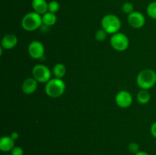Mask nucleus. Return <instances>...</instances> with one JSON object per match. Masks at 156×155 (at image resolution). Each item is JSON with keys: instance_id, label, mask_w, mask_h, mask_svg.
<instances>
[{"instance_id": "f257e3e1", "label": "nucleus", "mask_w": 156, "mask_h": 155, "mask_svg": "<svg viewBox=\"0 0 156 155\" xmlns=\"http://www.w3.org/2000/svg\"><path fill=\"white\" fill-rule=\"evenodd\" d=\"M136 83L143 90H149L153 88L156 84V72L150 68L143 70L137 75Z\"/></svg>"}, {"instance_id": "f03ea898", "label": "nucleus", "mask_w": 156, "mask_h": 155, "mask_svg": "<svg viewBox=\"0 0 156 155\" xmlns=\"http://www.w3.org/2000/svg\"><path fill=\"white\" fill-rule=\"evenodd\" d=\"M42 24V15L35 12L26 14L21 20V27L26 31H34L41 27Z\"/></svg>"}, {"instance_id": "7ed1b4c3", "label": "nucleus", "mask_w": 156, "mask_h": 155, "mask_svg": "<svg viewBox=\"0 0 156 155\" xmlns=\"http://www.w3.org/2000/svg\"><path fill=\"white\" fill-rule=\"evenodd\" d=\"M66 84L60 78H51L45 85V92L51 98H58L64 94Z\"/></svg>"}, {"instance_id": "20e7f679", "label": "nucleus", "mask_w": 156, "mask_h": 155, "mask_svg": "<svg viewBox=\"0 0 156 155\" xmlns=\"http://www.w3.org/2000/svg\"><path fill=\"white\" fill-rule=\"evenodd\" d=\"M101 28L104 29L108 34H114L119 32L121 28V21L120 18L115 15L108 14L102 18Z\"/></svg>"}, {"instance_id": "39448f33", "label": "nucleus", "mask_w": 156, "mask_h": 155, "mask_svg": "<svg viewBox=\"0 0 156 155\" xmlns=\"http://www.w3.org/2000/svg\"><path fill=\"white\" fill-rule=\"evenodd\" d=\"M110 43L114 50L122 52L127 50L129 45V40L128 36L125 33L117 32L111 35Z\"/></svg>"}, {"instance_id": "423d86ee", "label": "nucleus", "mask_w": 156, "mask_h": 155, "mask_svg": "<svg viewBox=\"0 0 156 155\" xmlns=\"http://www.w3.org/2000/svg\"><path fill=\"white\" fill-rule=\"evenodd\" d=\"M32 75L37 82L46 84L51 79V71L47 65L39 64L34 66Z\"/></svg>"}, {"instance_id": "0eeeda50", "label": "nucleus", "mask_w": 156, "mask_h": 155, "mask_svg": "<svg viewBox=\"0 0 156 155\" xmlns=\"http://www.w3.org/2000/svg\"><path fill=\"white\" fill-rule=\"evenodd\" d=\"M28 54L32 59H42L44 56L45 49L44 44L38 40H34L30 43L27 47Z\"/></svg>"}, {"instance_id": "6e6552de", "label": "nucleus", "mask_w": 156, "mask_h": 155, "mask_svg": "<svg viewBox=\"0 0 156 155\" xmlns=\"http://www.w3.org/2000/svg\"><path fill=\"white\" fill-rule=\"evenodd\" d=\"M116 104L121 108H128L133 103V96L127 91H120L115 97Z\"/></svg>"}, {"instance_id": "1a4fd4ad", "label": "nucleus", "mask_w": 156, "mask_h": 155, "mask_svg": "<svg viewBox=\"0 0 156 155\" xmlns=\"http://www.w3.org/2000/svg\"><path fill=\"white\" fill-rule=\"evenodd\" d=\"M127 21L131 27L135 29H139L145 25L146 18L141 12L134 11L133 12L128 15Z\"/></svg>"}, {"instance_id": "9d476101", "label": "nucleus", "mask_w": 156, "mask_h": 155, "mask_svg": "<svg viewBox=\"0 0 156 155\" xmlns=\"http://www.w3.org/2000/svg\"><path fill=\"white\" fill-rule=\"evenodd\" d=\"M37 81L35 80L34 78H28L25 79L23 82L22 87H21L23 93L27 95L34 93L37 89Z\"/></svg>"}, {"instance_id": "9b49d317", "label": "nucleus", "mask_w": 156, "mask_h": 155, "mask_svg": "<svg viewBox=\"0 0 156 155\" xmlns=\"http://www.w3.org/2000/svg\"><path fill=\"white\" fill-rule=\"evenodd\" d=\"M18 44V38L13 33H7L2 39V47L5 50H12Z\"/></svg>"}, {"instance_id": "f8f14e48", "label": "nucleus", "mask_w": 156, "mask_h": 155, "mask_svg": "<svg viewBox=\"0 0 156 155\" xmlns=\"http://www.w3.org/2000/svg\"><path fill=\"white\" fill-rule=\"evenodd\" d=\"M31 5L34 12L41 15H44L48 12V3L46 0H32Z\"/></svg>"}, {"instance_id": "ddd939ff", "label": "nucleus", "mask_w": 156, "mask_h": 155, "mask_svg": "<svg viewBox=\"0 0 156 155\" xmlns=\"http://www.w3.org/2000/svg\"><path fill=\"white\" fill-rule=\"evenodd\" d=\"M15 147V140L11 136H3L0 139V150L2 152L11 151Z\"/></svg>"}, {"instance_id": "4468645a", "label": "nucleus", "mask_w": 156, "mask_h": 155, "mask_svg": "<svg viewBox=\"0 0 156 155\" xmlns=\"http://www.w3.org/2000/svg\"><path fill=\"white\" fill-rule=\"evenodd\" d=\"M56 15L55 13H52V12H47L44 15H42V21L43 24L47 27H50L56 24Z\"/></svg>"}, {"instance_id": "2eb2a0df", "label": "nucleus", "mask_w": 156, "mask_h": 155, "mask_svg": "<svg viewBox=\"0 0 156 155\" xmlns=\"http://www.w3.org/2000/svg\"><path fill=\"white\" fill-rule=\"evenodd\" d=\"M53 74L56 78L62 79L66 74V68L62 63H57L53 66Z\"/></svg>"}, {"instance_id": "dca6fc26", "label": "nucleus", "mask_w": 156, "mask_h": 155, "mask_svg": "<svg viewBox=\"0 0 156 155\" xmlns=\"http://www.w3.org/2000/svg\"><path fill=\"white\" fill-rule=\"evenodd\" d=\"M151 96L148 90H140L136 95V100L140 104H146L149 102Z\"/></svg>"}, {"instance_id": "f3484780", "label": "nucleus", "mask_w": 156, "mask_h": 155, "mask_svg": "<svg viewBox=\"0 0 156 155\" xmlns=\"http://www.w3.org/2000/svg\"><path fill=\"white\" fill-rule=\"evenodd\" d=\"M146 12L151 18L156 20V2H152L148 5Z\"/></svg>"}, {"instance_id": "a211bd4d", "label": "nucleus", "mask_w": 156, "mask_h": 155, "mask_svg": "<svg viewBox=\"0 0 156 155\" xmlns=\"http://www.w3.org/2000/svg\"><path fill=\"white\" fill-rule=\"evenodd\" d=\"M108 33L105 31L104 29H100V30H97L95 33V35H94V38L97 41H99V42H103L108 37Z\"/></svg>"}, {"instance_id": "6ab92c4d", "label": "nucleus", "mask_w": 156, "mask_h": 155, "mask_svg": "<svg viewBox=\"0 0 156 155\" xmlns=\"http://www.w3.org/2000/svg\"><path fill=\"white\" fill-rule=\"evenodd\" d=\"M59 7L60 5L57 1H55V0L50 1L48 3V12L56 14L59 10Z\"/></svg>"}, {"instance_id": "aec40b11", "label": "nucleus", "mask_w": 156, "mask_h": 155, "mask_svg": "<svg viewBox=\"0 0 156 155\" xmlns=\"http://www.w3.org/2000/svg\"><path fill=\"white\" fill-rule=\"evenodd\" d=\"M122 10L124 13L127 14V15H129L132 12H134V5L133 3L129 2H126L122 6Z\"/></svg>"}, {"instance_id": "412c9836", "label": "nucleus", "mask_w": 156, "mask_h": 155, "mask_svg": "<svg viewBox=\"0 0 156 155\" xmlns=\"http://www.w3.org/2000/svg\"><path fill=\"white\" fill-rule=\"evenodd\" d=\"M128 149H129V151L133 153H136L137 152L140 151V146L136 142H131L130 144L128 146Z\"/></svg>"}, {"instance_id": "4be33fe9", "label": "nucleus", "mask_w": 156, "mask_h": 155, "mask_svg": "<svg viewBox=\"0 0 156 155\" xmlns=\"http://www.w3.org/2000/svg\"><path fill=\"white\" fill-rule=\"evenodd\" d=\"M11 155H24V150L21 147H15L11 150Z\"/></svg>"}, {"instance_id": "5701e85b", "label": "nucleus", "mask_w": 156, "mask_h": 155, "mask_svg": "<svg viewBox=\"0 0 156 155\" xmlns=\"http://www.w3.org/2000/svg\"><path fill=\"white\" fill-rule=\"evenodd\" d=\"M150 132H151V134L152 135V136L156 138V122L151 126Z\"/></svg>"}, {"instance_id": "b1692460", "label": "nucleus", "mask_w": 156, "mask_h": 155, "mask_svg": "<svg viewBox=\"0 0 156 155\" xmlns=\"http://www.w3.org/2000/svg\"><path fill=\"white\" fill-rule=\"evenodd\" d=\"M10 136L12 137V138H13V139L15 141V140H17L18 138V137H19V135H18V132H12V134H11Z\"/></svg>"}, {"instance_id": "393cba45", "label": "nucleus", "mask_w": 156, "mask_h": 155, "mask_svg": "<svg viewBox=\"0 0 156 155\" xmlns=\"http://www.w3.org/2000/svg\"><path fill=\"white\" fill-rule=\"evenodd\" d=\"M134 155H149L147 152L143 151V150H140L139 152H137L136 153H135Z\"/></svg>"}, {"instance_id": "a878e982", "label": "nucleus", "mask_w": 156, "mask_h": 155, "mask_svg": "<svg viewBox=\"0 0 156 155\" xmlns=\"http://www.w3.org/2000/svg\"><path fill=\"white\" fill-rule=\"evenodd\" d=\"M94 155H100V154H94Z\"/></svg>"}, {"instance_id": "bb28decb", "label": "nucleus", "mask_w": 156, "mask_h": 155, "mask_svg": "<svg viewBox=\"0 0 156 155\" xmlns=\"http://www.w3.org/2000/svg\"><path fill=\"white\" fill-rule=\"evenodd\" d=\"M5 155H11V154H5Z\"/></svg>"}]
</instances>
